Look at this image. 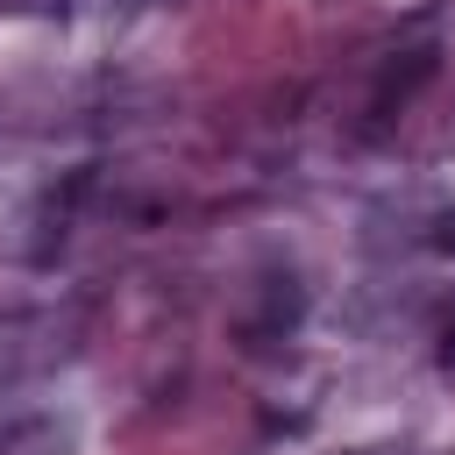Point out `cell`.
I'll use <instances>...</instances> for the list:
<instances>
[{"instance_id":"6da1fadb","label":"cell","mask_w":455,"mask_h":455,"mask_svg":"<svg viewBox=\"0 0 455 455\" xmlns=\"http://www.w3.org/2000/svg\"><path fill=\"white\" fill-rule=\"evenodd\" d=\"M441 370H448V377H455V327H448V334H441Z\"/></svg>"}]
</instances>
